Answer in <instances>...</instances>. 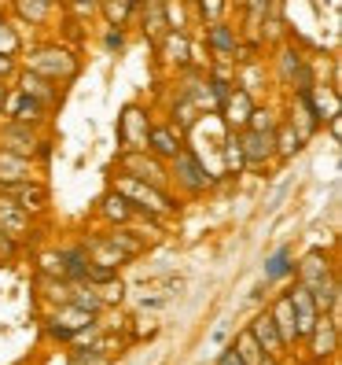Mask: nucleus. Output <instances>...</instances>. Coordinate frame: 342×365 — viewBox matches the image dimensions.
I'll return each instance as SVG.
<instances>
[{"label": "nucleus", "mask_w": 342, "mask_h": 365, "mask_svg": "<svg viewBox=\"0 0 342 365\" xmlns=\"http://www.w3.org/2000/svg\"><path fill=\"white\" fill-rule=\"evenodd\" d=\"M199 4H203V15L218 19V15H221V4H225V0H199Z\"/></svg>", "instance_id": "nucleus-35"}, {"label": "nucleus", "mask_w": 342, "mask_h": 365, "mask_svg": "<svg viewBox=\"0 0 342 365\" xmlns=\"http://www.w3.org/2000/svg\"><path fill=\"white\" fill-rule=\"evenodd\" d=\"M100 210H103V218H107V222H129V218H133V203L125 200L122 192H111V196L103 200Z\"/></svg>", "instance_id": "nucleus-24"}, {"label": "nucleus", "mask_w": 342, "mask_h": 365, "mask_svg": "<svg viewBox=\"0 0 342 365\" xmlns=\"http://www.w3.org/2000/svg\"><path fill=\"white\" fill-rule=\"evenodd\" d=\"M74 365H111V351H103L100 343H92L89 351H78L74 354Z\"/></svg>", "instance_id": "nucleus-29"}, {"label": "nucleus", "mask_w": 342, "mask_h": 365, "mask_svg": "<svg viewBox=\"0 0 342 365\" xmlns=\"http://www.w3.org/2000/svg\"><path fill=\"white\" fill-rule=\"evenodd\" d=\"M250 111H254V100H250L247 89H228V96L218 107V115H225V122L228 125H240V130L250 122Z\"/></svg>", "instance_id": "nucleus-14"}, {"label": "nucleus", "mask_w": 342, "mask_h": 365, "mask_svg": "<svg viewBox=\"0 0 342 365\" xmlns=\"http://www.w3.org/2000/svg\"><path fill=\"white\" fill-rule=\"evenodd\" d=\"M147 152H155L159 159H173L181 152V133H173L166 125V130H151L147 133Z\"/></svg>", "instance_id": "nucleus-19"}, {"label": "nucleus", "mask_w": 342, "mask_h": 365, "mask_svg": "<svg viewBox=\"0 0 342 365\" xmlns=\"http://www.w3.org/2000/svg\"><path fill=\"white\" fill-rule=\"evenodd\" d=\"M236 144L243 152V163H269L276 155V140L265 130H250V125H247V130H240Z\"/></svg>", "instance_id": "nucleus-4"}, {"label": "nucleus", "mask_w": 342, "mask_h": 365, "mask_svg": "<svg viewBox=\"0 0 342 365\" xmlns=\"http://www.w3.org/2000/svg\"><path fill=\"white\" fill-rule=\"evenodd\" d=\"M306 339H313V358H331L335 347H338V317L335 314H320Z\"/></svg>", "instance_id": "nucleus-7"}, {"label": "nucleus", "mask_w": 342, "mask_h": 365, "mask_svg": "<svg viewBox=\"0 0 342 365\" xmlns=\"http://www.w3.org/2000/svg\"><path fill=\"white\" fill-rule=\"evenodd\" d=\"M103 11H107V19H111V26H122L125 19H129L133 4L129 0H103Z\"/></svg>", "instance_id": "nucleus-30"}, {"label": "nucleus", "mask_w": 342, "mask_h": 365, "mask_svg": "<svg viewBox=\"0 0 342 365\" xmlns=\"http://www.w3.org/2000/svg\"><path fill=\"white\" fill-rule=\"evenodd\" d=\"M0 236H11V240H26V236H33L26 210L18 203H11V196H0Z\"/></svg>", "instance_id": "nucleus-10"}, {"label": "nucleus", "mask_w": 342, "mask_h": 365, "mask_svg": "<svg viewBox=\"0 0 342 365\" xmlns=\"http://www.w3.org/2000/svg\"><path fill=\"white\" fill-rule=\"evenodd\" d=\"M48 4H52V0H48Z\"/></svg>", "instance_id": "nucleus-41"}, {"label": "nucleus", "mask_w": 342, "mask_h": 365, "mask_svg": "<svg viewBox=\"0 0 342 365\" xmlns=\"http://www.w3.org/2000/svg\"><path fill=\"white\" fill-rule=\"evenodd\" d=\"M114 192H122V196L133 203V210H144L147 218H166V214H173V207H177V203H169V196L162 188L147 185V181H137L129 174H122L114 181Z\"/></svg>", "instance_id": "nucleus-1"}, {"label": "nucleus", "mask_w": 342, "mask_h": 365, "mask_svg": "<svg viewBox=\"0 0 342 365\" xmlns=\"http://www.w3.org/2000/svg\"><path fill=\"white\" fill-rule=\"evenodd\" d=\"M232 347H236V354L247 361V365H258L265 354H262V347H258V343H254V336H250V329L247 332H240V339L236 343H232Z\"/></svg>", "instance_id": "nucleus-27"}, {"label": "nucleus", "mask_w": 342, "mask_h": 365, "mask_svg": "<svg viewBox=\"0 0 342 365\" xmlns=\"http://www.w3.org/2000/svg\"><path fill=\"white\" fill-rule=\"evenodd\" d=\"M258 365H280V358H269V354H265V358H262Z\"/></svg>", "instance_id": "nucleus-39"}, {"label": "nucleus", "mask_w": 342, "mask_h": 365, "mask_svg": "<svg viewBox=\"0 0 342 365\" xmlns=\"http://www.w3.org/2000/svg\"><path fill=\"white\" fill-rule=\"evenodd\" d=\"M294 269V262H291V247H280L272 255V259L265 262V281H280V277H287Z\"/></svg>", "instance_id": "nucleus-26"}, {"label": "nucleus", "mask_w": 342, "mask_h": 365, "mask_svg": "<svg viewBox=\"0 0 342 365\" xmlns=\"http://www.w3.org/2000/svg\"><path fill=\"white\" fill-rule=\"evenodd\" d=\"M280 67H284V78L298 85V93L309 89L313 78H309V67L302 63V56H298V52H284V56H280Z\"/></svg>", "instance_id": "nucleus-22"}, {"label": "nucleus", "mask_w": 342, "mask_h": 365, "mask_svg": "<svg viewBox=\"0 0 342 365\" xmlns=\"http://www.w3.org/2000/svg\"><path fill=\"white\" fill-rule=\"evenodd\" d=\"M272 325L276 329H280V336H284V343H287V347H291V343L298 339V329H294V310H291V299L287 295H280V299H276V307H272Z\"/></svg>", "instance_id": "nucleus-18"}, {"label": "nucleus", "mask_w": 342, "mask_h": 365, "mask_svg": "<svg viewBox=\"0 0 342 365\" xmlns=\"http://www.w3.org/2000/svg\"><path fill=\"white\" fill-rule=\"evenodd\" d=\"M85 325H92V314H89V310H81V307H74V303L55 307L52 317H48V332H52L55 339H70V336L81 332Z\"/></svg>", "instance_id": "nucleus-3"}, {"label": "nucleus", "mask_w": 342, "mask_h": 365, "mask_svg": "<svg viewBox=\"0 0 342 365\" xmlns=\"http://www.w3.org/2000/svg\"><path fill=\"white\" fill-rule=\"evenodd\" d=\"M166 56L173 63H188V41H184V34H169L166 37Z\"/></svg>", "instance_id": "nucleus-31"}, {"label": "nucleus", "mask_w": 342, "mask_h": 365, "mask_svg": "<svg viewBox=\"0 0 342 365\" xmlns=\"http://www.w3.org/2000/svg\"><path fill=\"white\" fill-rule=\"evenodd\" d=\"M173 178H177L188 192H203V188L210 185V174L203 170V163L191 155V152H184V148L173 155Z\"/></svg>", "instance_id": "nucleus-8"}, {"label": "nucleus", "mask_w": 342, "mask_h": 365, "mask_svg": "<svg viewBox=\"0 0 342 365\" xmlns=\"http://www.w3.org/2000/svg\"><path fill=\"white\" fill-rule=\"evenodd\" d=\"M206 41H210V48L218 52V56H225V59H232V56H236V48H240V45H236V34H232L228 26H221V23L210 26Z\"/></svg>", "instance_id": "nucleus-23"}, {"label": "nucleus", "mask_w": 342, "mask_h": 365, "mask_svg": "<svg viewBox=\"0 0 342 365\" xmlns=\"http://www.w3.org/2000/svg\"><path fill=\"white\" fill-rule=\"evenodd\" d=\"M15 71V63H11V56H0V78H8Z\"/></svg>", "instance_id": "nucleus-37"}, {"label": "nucleus", "mask_w": 342, "mask_h": 365, "mask_svg": "<svg viewBox=\"0 0 342 365\" xmlns=\"http://www.w3.org/2000/svg\"><path fill=\"white\" fill-rule=\"evenodd\" d=\"M4 107H8L11 122H23V125H33V122L45 118V107H41L33 96H26L23 89L11 93V96H4Z\"/></svg>", "instance_id": "nucleus-15"}, {"label": "nucleus", "mask_w": 342, "mask_h": 365, "mask_svg": "<svg viewBox=\"0 0 342 365\" xmlns=\"http://www.w3.org/2000/svg\"><path fill=\"white\" fill-rule=\"evenodd\" d=\"M4 96H8V93H4V85H0V111H4Z\"/></svg>", "instance_id": "nucleus-40"}, {"label": "nucleus", "mask_w": 342, "mask_h": 365, "mask_svg": "<svg viewBox=\"0 0 342 365\" xmlns=\"http://www.w3.org/2000/svg\"><path fill=\"white\" fill-rule=\"evenodd\" d=\"M107 48H122V34H118V30L107 34Z\"/></svg>", "instance_id": "nucleus-38"}, {"label": "nucleus", "mask_w": 342, "mask_h": 365, "mask_svg": "<svg viewBox=\"0 0 342 365\" xmlns=\"http://www.w3.org/2000/svg\"><path fill=\"white\" fill-rule=\"evenodd\" d=\"M287 299H291V310H294V329H298V339H306L309 336V329L316 325V317H320V310H316V303H313V295H309V288H291L287 292Z\"/></svg>", "instance_id": "nucleus-9"}, {"label": "nucleus", "mask_w": 342, "mask_h": 365, "mask_svg": "<svg viewBox=\"0 0 342 365\" xmlns=\"http://www.w3.org/2000/svg\"><path fill=\"white\" fill-rule=\"evenodd\" d=\"M122 170L129 178H137V181H147V185H155V188H162L166 185V178H162V163L159 159H144L140 152H122Z\"/></svg>", "instance_id": "nucleus-11"}, {"label": "nucleus", "mask_w": 342, "mask_h": 365, "mask_svg": "<svg viewBox=\"0 0 342 365\" xmlns=\"http://www.w3.org/2000/svg\"><path fill=\"white\" fill-rule=\"evenodd\" d=\"M23 93L33 96L41 107H48V103L59 100V89H52V81H48V78H41V74H33V71L23 74Z\"/></svg>", "instance_id": "nucleus-20"}, {"label": "nucleus", "mask_w": 342, "mask_h": 365, "mask_svg": "<svg viewBox=\"0 0 342 365\" xmlns=\"http://www.w3.org/2000/svg\"><path fill=\"white\" fill-rule=\"evenodd\" d=\"M55 56H59V59H41V56H33V59H30V71H33V74H41V78H48V81L74 78V74H78V63H74V56H70L67 48H59Z\"/></svg>", "instance_id": "nucleus-13"}, {"label": "nucleus", "mask_w": 342, "mask_h": 365, "mask_svg": "<svg viewBox=\"0 0 342 365\" xmlns=\"http://www.w3.org/2000/svg\"><path fill=\"white\" fill-rule=\"evenodd\" d=\"M96 8H100V0H74V11L78 15H92Z\"/></svg>", "instance_id": "nucleus-36"}, {"label": "nucleus", "mask_w": 342, "mask_h": 365, "mask_svg": "<svg viewBox=\"0 0 342 365\" xmlns=\"http://www.w3.org/2000/svg\"><path fill=\"white\" fill-rule=\"evenodd\" d=\"M250 336H254V343L262 347V354H269V358H280L284 354V336H280V329L272 325V317L269 314H262V317H254L250 321Z\"/></svg>", "instance_id": "nucleus-12"}, {"label": "nucleus", "mask_w": 342, "mask_h": 365, "mask_svg": "<svg viewBox=\"0 0 342 365\" xmlns=\"http://www.w3.org/2000/svg\"><path fill=\"white\" fill-rule=\"evenodd\" d=\"M15 11L23 15V19H33V23H45L48 0H15Z\"/></svg>", "instance_id": "nucleus-28"}, {"label": "nucleus", "mask_w": 342, "mask_h": 365, "mask_svg": "<svg viewBox=\"0 0 342 365\" xmlns=\"http://www.w3.org/2000/svg\"><path fill=\"white\" fill-rule=\"evenodd\" d=\"M272 140H276V155H294V152H302V133L294 130V125H276V133H272Z\"/></svg>", "instance_id": "nucleus-25"}, {"label": "nucleus", "mask_w": 342, "mask_h": 365, "mask_svg": "<svg viewBox=\"0 0 342 365\" xmlns=\"http://www.w3.org/2000/svg\"><path fill=\"white\" fill-rule=\"evenodd\" d=\"M147 133H151V122L140 107H125L118 118V140L122 152H147Z\"/></svg>", "instance_id": "nucleus-2"}, {"label": "nucleus", "mask_w": 342, "mask_h": 365, "mask_svg": "<svg viewBox=\"0 0 342 365\" xmlns=\"http://www.w3.org/2000/svg\"><path fill=\"white\" fill-rule=\"evenodd\" d=\"M33 178V163L26 155H15L8 148H0V185H15V181H30Z\"/></svg>", "instance_id": "nucleus-17"}, {"label": "nucleus", "mask_w": 342, "mask_h": 365, "mask_svg": "<svg viewBox=\"0 0 342 365\" xmlns=\"http://www.w3.org/2000/svg\"><path fill=\"white\" fill-rule=\"evenodd\" d=\"M15 48H18V37L11 34L8 23H0V56H11Z\"/></svg>", "instance_id": "nucleus-32"}, {"label": "nucleus", "mask_w": 342, "mask_h": 365, "mask_svg": "<svg viewBox=\"0 0 342 365\" xmlns=\"http://www.w3.org/2000/svg\"><path fill=\"white\" fill-rule=\"evenodd\" d=\"M225 163H228V170H236V174H240V166H243V152H240V144H236V140L225 144Z\"/></svg>", "instance_id": "nucleus-33"}, {"label": "nucleus", "mask_w": 342, "mask_h": 365, "mask_svg": "<svg viewBox=\"0 0 342 365\" xmlns=\"http://www.w3.org/2000/svg\"><path fill=\"white\" fill-rule=\"evenodd\" d=\"M218 365H247V361L236 354V347H225V354L218 358Z\"/></svg>", "instance_id": "nucleus-34"}, {"label": "nucleus", "mask_w": 342, "mask_h": 365, "mask_svg": "<svg viewBox=\"0 0 342 365\" xmlns=\"http://www.w3.org/2000/svg\"><path fill=\"white\" fill-rule=\"evenodd\" d=\"M107 240H111L122 255H125V259H140V255H144V236L140 232H133V229H111V232H107Z\"/></svg>", "instance_id": "nucleus-21"}, {"label": "nucleus", "mask_w": 342, "mask_h": 365, "mask_svg": "<svg viewBox=\"0 0 342 365\" xmlns=\"http://www.w3.org/2000/svg\"><path fill=\"white\" fill-rule=\"evenodd\" d=\"M0 196H15V203L23 207L26 214L48 207V188L37 185L33 178H30V181H15V185H0Z\"/></svg>", "instance_id": "nucleus-6"}, {"label": "nucleus", "mask_w": 342, "mask_h": 365, "mask_svg": "<svg viewBox=\"0 0 342 365\" xmlns=\"http://www.w3.org/2000/svg\"><path fill=\"white\" fill-rule=\"evenodd\" d=\"M81 247H85V255H89V262H96V266L122 269L125 262H129V259H125V255H122L111 240H107V236H92V240H89V244H81Z\"/></svg>", "instance_id": "nucleus-16"}, {"label": "nucleus", "mask_w": 342, "mask_h": 365, "mask_svg": "<svg viewBox=\"0 0 342 365\" xmlns=\"http://www.w3.org/2000/svg\"><path fill=\"white\" fill-rule=\"evenodd\" d=\"M4 148L8 152H15V155H48V144L45 140H37L33 133H30V125H23V122H8L4 125Z\"/></svg>", "instance_id": "nucleus-5"}]
</instances>
